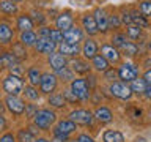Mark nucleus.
Wrapping results in <instances>:
<instances>
[{
    "label": "nucleus",
    "mask_w": 151,
    "mask_h": 142,
    "mask_svg": "<svg viewBox=\"0 0 151 142\" xmlns=\"http://www.w3.org/2000/svg\"><path fill=\"white\" fill-rule=\"evenodd\" d=\"M120 19H118V16H115V14H112V16H109V27H120Z\"/></svg>",
    "instance_id": "nucleus-41"
},
{
    "label": "nucleus",
    "mask_w": 151,
    "mask_h": 142,
    "mask_svg": "<svg viewBox=\"0 0 151 142\" xmlns=\"http://www.w3.org/2000/svg\"><path fill=\"white\" fill-rule=\"evenodd\" d=\"M129 88H131V92L132 93H137V95H142V93H145V90H146V82L143 79H134V80H131V85H129Z\"/></svg>",
    "instance_id": "nucleus-21"
},
{
    "label": "nucleus",
    "mask_w": 151,
    "mask_h": 142,
    "mask_svg": "<svg viewBox=\"0 0 151 142\" xmlns=\"http://www.w3.org/2000/svg\"><path fill=\"white\" fill-rule=\"evenodd\" d=\"M52 142H69L68 141V137H61V136H55L54 137V141Z\"/></svg>",
    "instance_id": "nucleus-49"
},
{
    "label": "nucleus",
    "mask_w": 151,
    "mask_h": 142,
    "mask_svg": "<svg viewBox=\"0 0 151 142\" xmlns=\"http://www.w3.org/2000/svg\"><path fill=\"white\" fill-rule=\"evenodd\" d=\"M5 126H6V122H5V118L0 115V130H3Z\"/></svg>",
    "instance_id": "nucleus-51"
},
{
    "label": "nucleus",
    "mask_w": 151,
    "mask_h": 142,
    "mask_svg": "<svg viewBox=\"0 0 151 142\" xmlns=\"http://www.w3.org/2000/svg\"><path fill=\"white\" fill-rule=\"evenodd\" d=\"M131 16H132V24H135V25H139L140 28H142V27H148V22H146L145 16H140V14L137 13V11L131 13Z\"/></svg>",
    "instance_id": "nucleus-32"
},
{
    "label": "nucleus",
    "mask_w": 151,
    "mask_h": 142,
    "mask_svg": "<svg viewBox=\"0 0 151 142\" xmlns=\"http://www.w3.org/2000/svg\"><path fill=\"white\" fill-rule=\"evenodd\" d=\"M82 22H83V28L87 30L88 35H94V33H98V25H96V22H94L93 16H90V14L83 16Z\"/></svg>",
    "instance_id": "nucleus-19"
},
{
    "label": "nucleus",
    "mask_w": 151,
    "mask_h": 142,
    "mask_svg": "<svg viewBox=\"0 0 151 142\" xmlns=\"http://www.w3.org/2000/svg\"><path fill=\"white\" fill-rule=\"evenodd\" d=\"M112 41H113V47H121L126 44V35H121V33H116L115 36L112 38Z\"/></svg>",
    "instance_id": "nucleus-37"
},
{
    "label": "nucleus",
    "mask_w": 151,
    "mask_h": 142,
    "mask_svg": "<svg viewBox=\"0 0 151 142\" xmlns=\"http://www.w3.org/2000/svg\"><path fill=\"white\" fill-rule=\"evenodd\" d=\"M35 142H49V141H47V139H42V137H40V139H36Z\"/></svg>",
    "instance_id": "nucleus-53"
},
{
    "label": "nucleus",
    "mask_w": 151,
    "mask_h": 142,
    "mask_svg": "<svg viewBox=\"0 0 151 142\" xmlns=\"http://www.w3.org/2000/svg\"><path fill=\"white\" fill-rule=\"evenodd\" d=\"M0 142H16V139L13 137V134H5L3 137H0Z\"/></svg>",
    "instance_id": "nucleus-48"
},
{
    "label": "nucleus",
    "mask_w": 151,
    "mask_h": 142,
    "mask_svg": "<svg viewBox=\"0 0 151 142\" xmlns=\"http://www.w3.org/2000/svg\"><path fill=\"white\" fill-rule=\"evenodd\" d=\"M6 107H8V111L14 114V115H21V114L25 111V104H24V101L21 98H17V96H13V95H8V98H6Z\"/></svg>",
    "instance_id": "nucleus-7"
},
{
    "label": "nucleus",
    "mask_w": 151,
    "mask_h": 142,
    "mask_svg": "<svg viewBox=\"0 0 151 142\" xmlns=\"http://www.w3.org/2000/svg\"><path fill=\"white\" fill-rule=\"evenodd\" d=\"M3 109H5V106H3V103L0 101V115H2V112H3Z\"/></svg>",
    "instance_id": "nucleus-52"
},
{
    "label": "nucleus",
    "mask_w": 151,
    "mask_h": 142,
    "mask_svg": "<svg viewBox=\"0 0 151 142\" xmlns=\"http://www.w3.org/2000/svg\"><path fill=\"white\" fill-rule=\"evenodd\" d=\"M121 51L124 52L126 55H135V54H137V51H139V47H137L135 43H132V41H126V44L121 47Z\"/></svg>",
    "instance_id": "nucleus-34"
},
{
    "label": "nucleus",
    "mask_w": 151,
    "mask_h": 142,
    "mask_svg": "<svg viewBox=\"0 0 151 142\" xmlns=\"http://www.w3.org/2000/svg\"><path fill=\"white\" fill-rule=\"evenodd\" d=\"M14 55L13 54H8V52H5V54L0 57V68H9L13 63H14Z\"/></svg>",
    "instance_id": "nucleus-30"
},
{
    "label": "nucleus",
    "mask_w": 151,
    "mask_h": 142,
    "mask_svg": "<svg viewBox=\"0 0 151 142\" xmlns=\"http://www.w3.org/2000/svg\"><path fill=\"white\" fill-rule=\"evenodd\" d=\"M19 142H35V133L32 130H21L17 134Z\"/></svg>",
    "instance_id": "nucleus-28"
},
{
    "label": "nucleus",
    "mask_w": 151,
    "mask_h": 142,
    "mask_svg": "<svg viewBox=\"0 0 151 142\" xmlns=\"http://www.w3.org/2000/svg\"><path fill=\"white\" fill-rule=\"evenodd\" d=\"M66 103V99L63 98V95H50L49 104H52L54 107H63Z\"/></svg>",
    "instance_id": "nucleus-31"
},
{
    "label": "nucleus",
    "mask_w": 151,
    "mask_h": 142,
    "mask_svg": "<svg viewBox=\"0 0 151 142\" xmlns=\"http://www.w3.org/2000/svg\"><path fill=\"white\" fill-rule=\"evenodd\" d=\"M116 71L115 70H107L106 71V79H109V80H113V79H115L116 78Z\"/></svg>",
    "instance_id": "nucleus-43"
},
{
    "label": "nucleus",
    "mask_w": 151,
    "mask_h": 142,
    "mask_svg": "<svg viewBox=\"0 0 151 142\" xmlns=\"http://www.w3.org/2000/svg\"><path fill=\"white\" fill-rule=\"evenodd\" d=\"M63 98H66L68 101H76V99H77V98L74 96V93L71 92V90H66V92H65V96H63Z\"/></svg>",
    "instance_id": "nucleus-47"
},
{
    "label": "nucleus",
    "mask_w": 151,
    "mask_h": 142,
    "mask_svg": "<svg viewBox=\"0 0 151 142\" xmlns=\"http://www.w3.org/2000/svg\"><path fill=\"white\" fill-rule=\"evenodd\" d=\"M9 2H13V3H14V2H21V0H9Z\"/></svg>",
    "instance_id": "nucleus-54"
},
{
    "label": "nucleus",
    "mask_w": 151,
    "mask_h": 142,
    "mask_svg": "<svg viewBox=\"0 0 151 142\" xmlns=\"http://www.w3.org/2000/svg\"><path fill=\"white\" fill-rule=\"evenodd\" d=\"M118 76H120V79H123L124 82H127V80H134L137 79V76H139V70L135 68L132 63H124V65H121L120 66V70L116 71Z\"/></svg>",
    "instance_id": "nucleus-6"
},
{
    "label": "nucleus",
    "mask_w": 151,
    "mask_h": 142,
    "mask_svg": "<svg viewBox=\"0 0 151 142\" xmlns=\"http://www.w3.org/2000/svg\"><path fill=\"white\" fill-rule=\"evenodd\" d=\"M27 76H28V80H30V85H38L40 84V80H41V73H40V70L38 68H30L28 70V73H27Z\"/></svg>",
    "instance_id": "nucleus-27"
},
{
    "label": "nucleus",
    "mask_w": 151,
    "mask_h": 142,
    "mask_svg": "<svg viewBox=\"0 0 151 142\" xmlns=\"http://www.w3.org/2000/svg\"><path fill=\"white\" fill-rule=\"evenodd\" d=\"M61 33H63L65 43H69V44H77V43L83 38V33L79 27H69L68 30H65Z\"/></svg>",
    "instance_id": "nucleus-11"
},
{
    "label": "nucleus",
    "mask_w": 151,
    "mask_h": 142,
    "mask_svg": "<svg viewBox=\"0 0 151 142\" xmlns=\"http://www.w3.org/2000/svg\"><path fill=\"white\" fill-rule=\"evenodd\" d=\"M142 79H143L145 82H146V85H150V84H151V68L145 71V74H143V78H142Z\"/></svg>",
    "instance_id": "nucleus-46"
},
{
    "label": "nucleus",
    "mask_w": 151,
    "mask_h": 142,
    "mask_svg": "<svg viewBox=\"0 0 151 142\" xmlns=\"http://www.w3.org/2000/svg\"><path fill=\"white\" fill-rule=\"evenodd\" d=\"M0 11L6 13V14H13V13L17 11V7L13 2H9V0H2V2H0Z\"/></svg>",
    "instance_id": "nucleus-29"
},
{
    "label": "nucleus",
    "mask_w": 151,
    "mask_h": 142,
    "mask_svg": "<svg viewBox=\"0 0 151 142\" xmlns=\"http://www.w3.org/2000/svg\"><path fill=\"white\" fill-rule=\"evenodd\" d=\"M55 47H57V44L54 41H50L49 38H40L38 36V40L35 43V49L38 52H41V54H49V55L54 54Z\"/></svg>",
    "instance_id": "nucleus-8"
},
{
    "label": "nucleus",
    "mask_w": 151,
    "mask_h": 142,
    "mask_svg": "<svg viewBox=\"0 0 151 142\" xmlns=\"http://www.w3.org/2000/svg\"><path fill=\"white\" fill-rule=\"evenodd\" d=\"M25 54H27V52L22 49V46H21V44H16V46H14V52H13L14 59H16V55L19 57V59H24V57H25Z\"/></svg>",
    "instance_id": "nucleus-40"
},
{
    "label": "nucleus",
    "mask_w": 151,
    "mask_h": 142,
    "mask_svg": "<svg viewBox=\"0 0 151 142\" xmlns=\"http://www.w3.org/2000/svg\"><path fill=\"white\" fill-rule=\"evenodd\" d=\"M121 21L124 22V24H132V16H131V13H123V17H121Z\"/></svg>",
    "instance_id": "nucleus-44"
},
{
    "label": "nucleus",
    "mask_w": 151,
    "mask_h": 142,
    "mask_svg": "<svg viewBox=\"0 0 151 142\" xmlns=\"http://www.w3.org/2000/svg\"><path fill=\"white\" fill-rule=\"evenodd\" d=\"M150 49H151V43H150Z\"/></svg>",
    "instance_id": "nucleus-55"
},
{
    "label": "nucleus",
    "mask_w": 151,
    "mask_h": 142,
    "mask_svg": "<svg viewBox=\"0 0 151 142\" xmlns=\"http://www.w3.org/2000/svg\"><path fill=\"white\" fill-rule=\"evenodd\" d=\"M57 27H58V30H60V32L68 30L69 27H73V16H71L69 13L60 14L58 19H57Z\"/></svg>",
    "instance_id": "nucleus-16"
},
{
    "label": "nucleus",
    "mask_w": 151,
    "mask_h": 142,
    "mask_svg": "<svg viewBox=\"0 0 151 142\" xmlns=\"http://www.w3.org/2000/svg\"><path fill=\"white\" fill-rule=\"evenodd\" d=\"M49 40H50V41H54L55 44H58L60 41H63V33H61L58 28H55V30H50Z\"/></svg>",
    "instance_id": "nucleus-38"
},
{
    "label": "nucleus",
    "mask_w": 151,
    "mask_h": 142,
    "mask_svg": "<svg viewBox=\"0 0 151 142\" xmlns=\"http://www.w3.org/2000/svg\"><path fill=\"white\" fill-rule=\"evenodd\" d=\"M93 117L96 118V120L102 122V123H107V122L112 120V112H110V109H107V107L102 106V107H98L96 111H94Z\"/></svg>",
    "instance_id": "nucleus-18"
},
{
    "label": "nucleus",
    "mask_w": 151,
    "mask_h": 142,
    "mask_svg": "<svg viewBox=\"0 0 151 142\" xmlns=\"http://www.w3.org/2000/svg\"><path fill=\"white\" fill-rule=\"evenodd\" d=\"M82 54L85 59H93L98 54V44L93 40H87L82 46Z\"/></svg>",
    "instance_id": "nucleus-15"
},
{
    "label": "nucleus",
    "mask_w": 151,
    "mask_h": 142,
    "mask_svg": "<svg viewBox=\"0 0 151 142\" xmlns=\"http://www.w3.org/2000/svg\"><path fill=\"white\" fill-rule=\"evenodd\" d=\"M49 35H50V28L42 27L40 30V38H49Z\"/></svg>",
    "instance_id": "nucleus-45"
},
{
    "label": "nucleus",
    "mask_w": 151,
    "mask_h": 142,
    "mask_svg": "<svg viewBox=\"0 0 151 142\" xmlns=\"http://www.w3.org/2000/svg\"><path fill=\"white\" fill-rule=\"evenodd\" d=\"M33 117H35V125L40 128V130H49V128L55 123V120H57L55 112L49 111V109L36 111V114Z\"/></svg>",
    "instance_id": "nucleus-1"
},
{
    "label": "nucleus",
    "mask_w": 151,
    "mask_h": 142,
    "mask_svg": "<svg viewBox=\"0 0 151 142\" xmlns=\"http://www.w3.org/2000/svg\"><path fill=\"white\" fill-rule=\"evenodd\" d=\"M93 17H94V22L98 25V32H107L109 30V16L102 8H98L94 11Z\"/></svg>",
    "instance_id": "nucleus-12"
},
{
    "label": "nucleus",
    "mask_w": 151,
    "mask_h": 142,
    "mask_svg": "<svg viewBox=\"0 0 151 142\" xmlns=\"http://www.w3.org/2000/svg\"><path fill=\"white\" fill-rule=\"evenodd\" d=\"M74 130H76V123H74V122H71V120H61V122L57 123L54 133H55V136L68 137Z\"/></svg>",
    "instance_id": "nucleus-10"
},
{
    "label": "nucleus",
    "mask_w": 151,
    "mask_h": 142,
    "mask_svg": "<svg viewBox=\"0 0 151 142\" xmlns=\"http://www.w3.org/2000/svg\"><path fill=\"white\" fill-rule=\"evenodd\" d=\"M93 114L87 111V109H77V111H73L69 114V120L74 122L76 125H91L93 122Z\"/></svg>",
    "instance_id": "nucleus-4"
},
{
    "label": "nucleus",
    "mask_w": 151,
    "mask_h": 142,
    "mask_svg": "<svg viewBox=\"0 0 151 142\" xmlns=\"http://www.w3.org/2000/svg\"><path fill=\"white\" fill-rule=\"evenodd\" d=\"M71 65H73V70L79 74H85V73L90 71V65L85 60H74Z\"/></svg>",
    "instance_id": "nucleus-26"
},
{
    "label": "nucleus",
    "mask_w": 151,
    "mask_h": 142,
    "mask_svg": "<svg viewBox=\"0 0 151 142\" xmlns=\"http://www.w3.org/2000/svg\"><path fill=\"white\" fill-rule=\"evenodd\" d=\"M17 28H21L22 32H28V30H32L33 28V21H32V17L30 16H19L17 17Z\"/></svg>",
    "instance_id": "nucleus-22"
},
{
    "label": "nucleus",
    "mask_w": 151,
    "mask_h": 142,
    "mask_svg": "<svg viewBox=\"0 0 151 142\" xmlns=\"http://www.w3.org/2000/svg\"><path fill=\"white\" fill-rule=\"evenodd\" d=\"M80 52L79 44H69V43H61L60 44V54L63 55H77Z\"/></svg>",
    "instance_id": "nucleus-20"
},
{
    "label": "nucleus",
    "mask_w": 151,
    "mask_h": 142,
    "mask_svg": "<svg viewBox=\"0 0 151 142\" xmlns=\"http://www.w3.org/2000/svg\"><path fill=\"white\" fill-rule=\"evenodd\" d=\"M40 87H41V92H44V93H50V92H54L55 87H57V78H55L54 74H50V73L41 74Z\"/></svg>",
    "instance_id": "nucleus-9"
},
{
    "label": "nucleus",
    "mask_w": 151,
    "mask_h": 142,
    "mask_svg": "<svg viewBox=\"0 0 151 142\" xmlns=\"http://www.w3.org/2000/svg\"><path fill=\"white\" fill-rule=\"evenodd\" d=\"M36 35L33 33L32 30H28V32H22V35H21V43L24 46H35V43H36Z\"/></svg>",
    "instance_id": "nucleus-25"
},
{
    "label": "nucleus",
    "mask_w": 151,
    "mask_h": 142,
    "mask_svg": "<svg viewBox=\"0 0 151 142\" xmlns=\"http://www.w3.org/2000/svg\"><path fill=\"white\" fill-rule=\"evenodd\" d=\"M91 60H93V66L98 71H104V73H106V71L109 70V62L104 59L102 55H94Z\"/></svg>",
    "instance_id": "nucleus-24"
},
{
    "label": "nucleus",
    "mask_w": 151,
    "mask_h": 142,
    "mask_svg": "<svg viewBox=\"0 0 151 142\" xmlns=\"http://www.w3.org/2000/svg\"><path fill=\"white\" fill-rule=\"evenodd\" d=\"M101 55H102L107 62H112V63L120 62V52H118L116 47H113V46H110V44H104V46L101 47Z\"/></svg>",
    "instance_id": "nucleus-13"
},
{
    "label": "nucleus",
    "mask_w": 151,
    "mask_h": 142,
    "mask_svg": "<svg viewBox=\"0 0 151 142\" xmlns=\"http://www.w3.org/2000/svg\"><path fill=\"white\" fill-rule=\"evenodd\" d=\"M145 93H146V96H148L151 99V84L150 85H146V90H145Z\"/></svg>",
    "instance_id": "nucleus-50"
},
{
    "label": "nucleus",
    "mask_w": 151,
    "mask_h": 142,
    "mask_svg": "<svg viewBox=\"0 0 151 142\" xmlns=\"http://www.w3.org/2000/svg\"><path fill=\"white\" fill-rule=\"evenodd\" d=\"M126 33H127V36H129V38L135 40V38L140 36L142 30H140L139 25H135V24H129V25H127V28H126Z\"/></svg>",
    "instance_id": "nucleus-33"
},
{
    "label": "nucleus",
    "mask_w": 151,
    "mask_h": 142,
    "mask_svg": "<svg viewBox=\"0 0 151 142\" xmlns=\"http://www.w3.org/2000/svg\"><path fill=\"white\" fill-rule=\"evenodd\" d=\"M13 38V30L8 24H0V43H9Z\"/></svg>",
    "instance_id": "nucleus-23"
},
{
    "label": "nucleus",
    "mask_w": 151,
    "mask_h": 142,
    "mask_svg": "<svg viewBox=\"0 0 151 142\" xmlns=\"http://www.w3.org/2000/svg\"><path fill=\"white\" fill-rule=\"evenodd\" d=\"M57 74H58L63 80H73V71L68 70V66L63 70H60V71H57Z\"/></svg>",
    "instance_id": "nucleus-39"
},
{
    "label": "nucleus",
    "mask_w": 151,
    "mask_h": 142,
    "mask_svg": "<svg viewBox=\"0 0 151 142\" xmlns=\"http://www.w3.org/2000/svg\"><path fill=\"white\" fill-rule=\"evenodd\" d=\"M104 142H124V136L118 130H107L102 136Z\"/></svg>",
    "instance_id": "nucleus-17"
},
{
    "label": "nucleus",
    "mask_w": 151,
    "mask_h": 142,
    "mask_svg": "<svg viewBox=\"0 0 151 142\" xmlns=\"http://www.w3.org/2000/svg\"><path fill=\"white\" fill-rule=\"evenodd\" d=\"M22 92L25 93V96L28 99H32V101H35V99L40 98V93H38V90L33 87V85H28V87H25V88L22 90Z\"/></svg>",
    "instance_id": "nucleus-35"
},
{
    "label": "nucleus",
    "mask_w": 151,
    "mask_h": 142,
    "mask_svg": "<svg viewBox=\"0 0 151 142\" xmlns=\"http://www.w3.org/2000/svg\"><path fill=\"white\" fill-rule=\"evenodd\" d=\"M139 9H140V13L143 14L145 17L151 16V0H143V2H140Z\"/></svg>",
    "instance_id": "nucleus-36"
},
{
    "label": "nucleus",
    "mask_w": 151,
    "mask_h": 142,
    "mask_svg": "<svg viewBox=\"0 0 151 142\" xmlns=\"http://www.w3.org/2000/svg\"><path fill=\"white\" fill-rule=\"evenodd\" d=\"M3 88L8 95L17 96V95L24 90V80L21 79V76L9 74L8 78H5V80H3Z\"/></svg>",
    "instance_id": "nucleus-2"
},
{
    "label": "nucleus",
    "mask_w": 151,
    "mask_h": 142,
    "mask_svg": "<svg viewBox=\"0 0 151 142\" xmlns=\"http://www.w3.org/2000/svg\"><path fill=\"white\" fill-rule=\"evenodd\" d=\"M76 142H94V141H93V137H90L88 134H80Z\"/></svg>",
    "instance_id": "nucleus-42"
},
{
    "label": "nucleus",
    "mask_w": 151,
    "mask_h": 142,
    "mask_svg": "<svg viewBox=\"0 0 151 142\" xmlns=\"http://www.w3.org/2000/svg\"><path fill=\"white\" fill-rule=\"evenodd\" d=\"M110 92L113 96H116L120 99H129L132 96V92L126 82H113L110 85Z\"/></svg>",
    "instance_id": "nucleus-5"
},
{
    "label": "nucleus",
    "mask_w": 151,
    "mask_h": 142,
    "mask_svg": "<svg viewBox=\"0 0 151 142\" xmlns=\"http://www.w3.org/2000/svg\"><path fill=\"white\" fill-rule=\"evenodd\" d=\"M49 65L52 66V70L55 71H60V70H63V68H66V65H68V62H66V59H65V55L63 54H57V52H54V54H50L49 55Z\"/></svg>",
    "instance_id": "nucleus-14"
},
{
    "label": "nucleus",
    "mask_w": 151,
    "mask_h": 142,
    "mask_svg": "<svg viewBox=\"0 0 151 142\" xmlns=\"http://www.w3.org/2000/svg\"><path fill=\"white\" fill-rule=\"evenodd\" d=\"M71 92L80 101H85V99L90 98V88H88V84L85 79H74L71 82Z\"/></svg>",
    "instance_id": "nucleus-3"
}]
</instances>
